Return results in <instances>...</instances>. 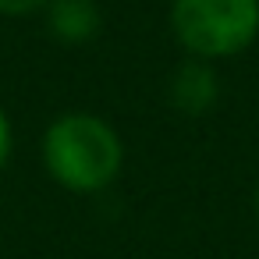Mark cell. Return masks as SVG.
<instances>
[{"label": "cell", "instance_id": "1", "mask_svg": "<svg viewBox=\"0 0 259 259\" xmlns=\"http://www.w3.org/2000/svg\"><path fill=\"white\" fill-rule=\"evenodd\" d=\"M117 132L93 114H68L50 124L43 139V160L54 181L71 192H100L121 170Z\"/></svg>", "mask_w": 259, "mask_h": 259}, {"label": "cell", "instance_id": "2", "mask_svg": "<svg viewBox=\"0 0 259 259\" xmlns=\"http://www.w3.org/2000/svg\"><path fill=\"white\" fill-rule=\"evenodd\" d=\"M170 25L199 61L231 57L259 36V0H174Z\"/></svg>", "mask_w": 259, "mask_h": 259}, {"label": "cell", "instance_id": "3", "mask_svg": "<svg viewBox=\"0 0 259 259\" xmlns=\"http://www.w3.org/2000/svg\"><path fill=\"white\" fill-rule=\"evenodd\" d=\"M170 103L192 117L209 114L217 103V75L202 61H188L170 75Z\"/></svg>", "mask_w": 259, "mask_h": 259}, {"label": "cell", "instance_id": "4", "mask_svg": "<svg viewBox=\"0 0 259 259\" xmlns=\"http://www.w3.org/2000/svg\"><path fill=\"white\" fill-rule=\"evenodd\" d=\"M50 32L64 43H85L100 32V8L93 0H50Z\"/></svg>", "mask_w": 259, "mask_h": 259}, {"label": "cell", "instance_id": "5", "mask_svg": "<svg viewBox=\"0 0 259 259\" xmlns=\"http://www.w3.org/2000/svg\"><path fill=\"white\" fill-rule=\"evenodd\" d=\"M43 4H50V0H0V15H29Z\"/></svg>", "mask_w": 259, "mask_h": 259}, {"label": "cell", "instance_id": "6", "mask_svg": "<svg viewBox=\"0 0 259 259\" xmlns=\"http://www.w3.org/2000/svg\"><path fill=\"white\" fill-rule=\"evenodd\" d=\"M8 156H11V121L0 110V167L8 163Z\"/></svg>", "mask_w": 259, "mask_h": 259}, {"label": "cell", "instance_id": "7", "mask_svg": "<svg viewBox=\"0 0 259 259\" xmlns=\"http://www.w3.org/2000/svg\"><path fill=\"white\" fill-rule=\"evenodd\" d=\"M255 220H259V185H255Z\"/></svg>", "mask_w": 259, "mask_h": 259}]
</instances>
